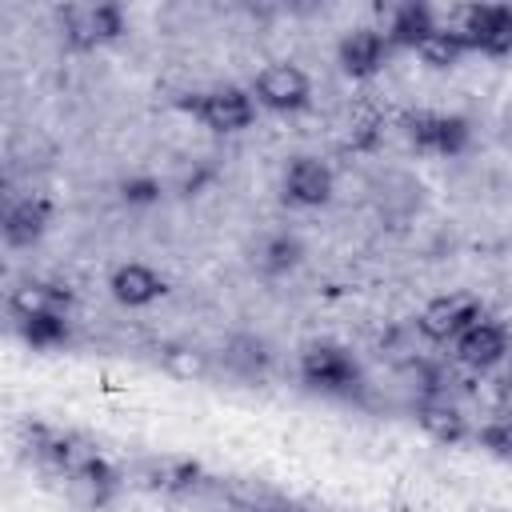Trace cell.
I'll return each mask as SVG.
<instances>
[{
  "instance_id": "obj_1",
  "label": "cell",
  "mask_w": 512,
  "mask_h": 512,
  "mask_svg": "<svg viewBox=\"0 0 512 512\" xmlns=\"http://www.w3.org/2000/svg\"><path fill=\"white\" fill-rule=\"evenodd\" d=\"M296 376L304 388L324 392V396H352L364 388V372L356 364V356L332 340H316L300 352L296 360Z\"/></svg>"
},
{
  "instance_id": "obj_2",
  "label": "cell",
  "mask_w": 512,
  "mask_h": 512,
  "mask_svg": "<svg viewBox=\"0 0 512 512\" xmlns=\"http://www.w3.org/2000/svg\"><path fill=\"white\" fill-rule=\"evenodd\" d=\"M256 96L240 84H216V88H204V92H192L184 100V112H192L208 132H220V136H232V132H244L256 124Z\"/></svg>"
},
{
  "instance_id": "obj_3",
  "label": "cell",
  "mask_w": 512,
  "mask_h": 512,
  "mask_svg": "<svg viewBox=\"0 0 512 512\" xmlns=\"http://www.w3.org/2000/svg\"><path fill=\"white\" fill-rule=\"evenodd\" d=\"M128 28L124 20V8L112 4V0H100V4H68L60 8V32H64V44L76 48V52H92L100 44H112L120 40Z\"/></svg>"
},
{
  "instance_id": "obj_4",
  "label": "cell",
  "mask_w": 512,
  "mask_h": 512,
  "mask_svg": "<svg viewBox=\"0 0 512 512\" xmlns=\"http://www.w3.org/2000/svg\"><path fill=\"white\" fill-rule=\"evenodd\" d=\"M248 92L256 96L260 108L288 116V112L308 108V100H312V80H308V72H304L300 64L272 60V64H264V68L252 76Z\"/></svg>"
},
{
  "instance_id": "obj_5",
  "label": "cell",
  "mask_w": 512,
  "mask_h": 512,
  "mask_svg": "<svg viewBox=\"0 0 512 512\" xmlns=\"http://www.w3.org/2000/svg\"><path fill=\"white\" fill-rule=\"evenodd\" d=\"M460 36L488 60L512 56V4H472L460 12Z\"/></svg>"
},
{
  "instance_id": "obj_6",
  "label": "cell",
  "mask_w": 512,
  "mask_h": 512,
  "mask_svg": "<svg viewBox=\"0 0 512 512\" xmlns=\"http://www.w3.org/2000/svg\"><path fill=\"white\" fill-rule=\"evenodd\" d=\"M484 316L480 300L476 296H464V292H448V296H436L420 308L416 316V332L432 344H452L468 324H476Z\"/></svg>"
},
{
  "instance_id": "obj_7",
  "label": "cell",
  "mask_w": 512,
  "mask_h": 512,
  "mask_svg": "<svg viewBox=\"0 0 512 512\" xmlns=\"http://www.w3.org/2000/svg\"><path fill=\"white\" fill-rule=\"evenodd\" d=\"M408 140L428 156H460L472 140V124L460 112H416L408 120Z\"/></svg>"
},
{
  "instance_id": "obj_8",
  "label": "cell",
  "mask_w": 512,
  "mask_h": 512,
  "mask_svg": "<svg viewBox=\"0 0 512 512\" xmlns=\"http://www.w3.org/2000/svg\"><path fill=\"white\" fill-rule=\"evenodd\" d=\"M116 488H120L116 468H112L104 456H96V452H84V456L64 472V492H68V500H72L76 508H88V512L108 508L112 496H116Z\"/></svg>"
},
{
  "instance_id": "obj_9",
  "label": "cell",
  "mask_w": 512,
  "mask_h": 512,
  "mask_svg": "<svg viewBox=\"0 0 512 512\" xmlns=\"http://www.w3.org/2000/svg\"><path fill=\"white\" fill-rule=\"evenodd\" d=\"M280 192L292 208H324L336 192V176L320 156H292L284 164Z\"/></svg>"
},
{
  "instance_id": "obj_10",
  "label": "cell",
  "mask_w": 512,
  "mask_h": 512,
  "mask_svg": "<svg viewBox=\"0 0 512 512\" xmlns=\"http://www.w3.org/2000/svg\"><path fill=\"white\" fill-rule=\"evenodd\" d=\"M388 56H392V44H388L384 28H372V24L348 28L336 44V64L352 80H372L388 64Z\"/></svg>"
},
{
  "instance_id": "obj_11",
  "label": "cell",
  "mask_w": 512,
  "mask_h": 512,
  "mask_svg": "<svg viewBox=\"0 0 512 512\" xmlns=\"http://www.w3.org/2000/svg\"><path fill=\"white\" fill-rule=\"evenodd\" d=\"M452 352H456V360H460L464 368L488 372V368H496V364L512 352V336H508V328H504L500 320L480 316L476 324H468V328L452 340Z\"/></svg>"
},
{
  "instance_id": "obj_12",
  "label": "cell",
  "mask_w": 512,
  "mask_h": 512,
  "mask_svg": "<svg viewBox=\"0 0 512 512\" xmlns=\"http://www.w3.org/2000/svg\"><path fill=\"white\" fill-rule=\"evenodd\" d=\"M108 292H112V300H116L120 308H148V304H156V300L168 292V284H164V276H160L152 264L128 260V264H116V268H112Z\"/></svg>"
},
{
  "instance_id": "obj_13",
  "label": "cell",
  "mask_w": 512,
  "mask_h": 512,
  "mask_svg": "<svg viewBox=\"0 0 512 512\" xmlns=\"http://www.w3.org/2000/svg\"><path fill=\"white\" fill-rule=\"evenodd\" d=\"M52 224V200L48 196H24L4 212V244L8 248H32Z\"/></svg>"
},
{
  "instance_id": "obj_14",
  "label": "cell",
  "mask_w": 512,
  "mask_h": 512,
  "mask_svg": "<svg viewBox=\"0 0 512 512\" xmlns=\"http://www.w3.org/2000/svg\"><path fill=\"white\" fill-rule=\"evenodd\" d=\"M436 28H440L436 12H432L428 4L408 0V4H396V8L388 12L384 36H388V44H392V48H412V52H416V48H420Z\"/></svg>"
},
{
  "instance_id": "obj_15",
  "label": "cell",
  "mask_w": 512,
  "mask_h": 512,
  "mask_svg": "<svg viewBox=\"0 0 512 512\" xmlns=\"http://www.w3.org/2000/svg\"><path fill=\"white\" fill-rule=\"evenodd\" d=\"M416 424H420L436 444H464V440L472 436L468 416H464L456 404H448L444 396L420 400V404H416Z\"/></svg>"
},
{
  "instance_id": "obj_16",
  "label": "cell",
  "mask_w": 512,
  "mask_h": 512,
  "mask_svg": "<svg viewBox=\"0 0 512 512\" xmlns=\"http://www.w3.org/2000/svg\"><path fill=\"white\" fill-rule=\"evenodd\" d=\"M12 324H16V336L36 352H52L72 340L68 312H32V316H16Z\"/></svg>"
},
{
  "instance_id": "obj_17",
  "label": "cell",
  "mask_w": 512,
  "mask_h": 512,
  "mask_svg": "<svg viewBox=\"0 0 512 512\" xmlns=\"http://www.w3.org/2000/svg\"><path fill=\"white\" fill-rule=\"evenodd\" d=\"M300 260H304V244H300L296 232H272V236H264L260 248H256V268H260V276H268V280H280V276L296 272Z\"/></svg>"
},
{
  "instance_id": "obj_18",
  "label": "cell",
  "mask_w": 512,
  "mask_h": 512,
  "mask_svg": "<svg viewBox=\"0 0 512 512\" xmlns=\"http://www.w3.org/2000/svg\"><path fill=\"white\" fill-rule=\"evenodd\" d=\"M68 304H72L68 288L48 284V280H24V284L12 288V296H8L12 320H16V316H32V312H68Z\"/></svg>"
},
{
  "instance_id": "obj_19",
  "label": "cell",
  "mask_w": 512,
  "mask_h": 512,
  "mask_svg": "<svg viewBox=\"0 0 512 512\" xmlns=\"http://www.w3.org/2000/svg\"><path fill=\"white\" fill-rule=\"evenodd\" d=\"M160 368L176 380H204V376H212V356L188 340H172L160 348Z\"/></svg>"
},
{
  "instance_id": "obj_20",
  "label": "cell",
  "mask_w": 512,
  "mask_h": 512,
  "mask_svg": "<svg viewBox=\"0 0 512 512\" xmlns=\"http://www.w3.org/2000/svg\"><path fill=\"white\" fill-rule=\"evenodd\" d=\"M416 56L428 64V68H456L464 56H472V48H468V40L460 36V28L452 24H440L420 48H416Z\"/></svg>"
},
{
  "instance_id": "obj_21",
  "label": "cell",
  "mask_w": 512,
  "mask_h": 512,
  "mask_svg": "<svg viewBox=\"0 0 512 512\" xmlns=\"http://www.w3.org/2000/svg\"><path fill=\"white\" fill-rule=\"evenodd\" d=\"M224 364H228L236 376L252 380V376H264V372H268L272 352H268V344L256 340V336H236V340L224 348Z\"/></svg>"
},
{
  "instance_id": "obj_22",
  "label": "cell",
  "mask_w": 512,
  "mask_h": 512,
  "mask_svg": "<svg viewBox=\"0 0 512 512\" xmlns=\"http://www.w3.org/2000/svg\"><path fill=\"white\" fill-rule=\"evenodd\" d=\"M200 464L192 460H160L144 472V484L156 488V492H192L200 484Z\"/></svg>"
},
{
  "instance_id": "obj_23",
  "label": "cell",
  "mask_w": 512,
  "mask_h": 512,
  "mask_svg": "<svg viewBox=\"0 0 512 512\" xmlns=\"http://www.w3.org/2000/svg\"><path fill=\"white\" fill-rule=\"evenodd\" d=\"M476 440H480V448H488L492 456H500V460H512V416L488 420L484 428H476Z\"/></svg>"
},
{
  "instance_id": "obj_24",
  "label": "cell",
  "mask_w": 512,
  "mask_h": 512,
  "mask_svg": "<svg viewBox=\"0 0 512 512\" xmlns=\"http://www.w3.org/2000/svg\"><path fill=\"white\" fill-rule=\"evenodd\" d=\"M160 180L156 176H148V172H140V176H128V180H120V200L124 204H156L160 200Z\"/></svg>"
}]
</instances>
